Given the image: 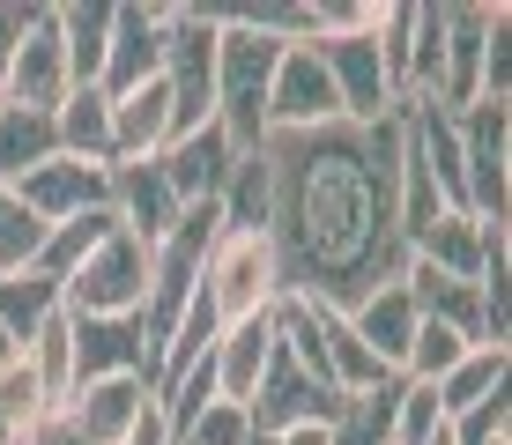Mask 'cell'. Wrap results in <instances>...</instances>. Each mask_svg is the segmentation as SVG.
Wrapping results in <instances>:
<instances>
[{"instance_id":"obj_1","label":"cell","mask_w":512,"mask_h":445,"mask_svg":"<svg viewBox=\"0 0 512 445\" xmlns=\"http://www.w3.org/2000/svg\"><path fill=\"white\" fill-rule=\"evenodd\" d=\"M268 238L282 260V297L349 312L409 267L394 223V178H401V112L379 127H312L268 134Z\"/></svg>"},{"instance_id":"obj_2","label":"cell","mask_w":512,"mask_h":445,"mask_svg":"<svg viewBox=\"0 0 512 445\" xmlns=\"http://www.w3.org/2000/svg\"><path fill=\"white\" fill-rule=\"evenodd\" d=\"M275 60H282V45L268 38V30L238 23V15L223 8V38H216V127H223V141H231L238 156H253L260 141H268Z\"/></svg>"},{"instance_id":"obj_3","label":"cell","mask_w":512,"mask_h":445,"mask_svg":"<svg viewBox=\"0 0 512 445\" xmlns=\"http://www.w3.org/2000/svg\"><path fill=\"white\" fill-rule=\"evenodd\" d=\"M201 305L208 319L223 327H245V319H275L282 305V260H275V238L268 230H216V245H208L201 260Z\"/></svg>"},{"instance_id":"obj_4","label":"cell","mask_w":512,"mask_h":445,"mask_svg":"<svg viewBox=\"0 0 512 445\" xmlns=\"http://www.w3.org/2000/svg\"><path fill=\"white\" fill-rule=\"evenodd\" d=\"M275 334H282V349H290L297 364L327 386V394H342V401H349V394H372V386L394 379V371H379V356L349 334V319L334 312V305L282 297V305H275Z\"/></svg>"},{"instance_id":"obj_5","label":"cell","mask_w":512,"mask_h":445,"mask_svg":"<svg viewBox=\"0 0 512 445\" xmlns=\"http://www.w3.org/2000/svg\"><path fill=\"white\" fill-rule=\"evenodd\" d=\"M453 141H461V208L490 230H512V104L453 112Z\"/></svg>"},{"instance_id":"obj_6","label":"cell","mask_w":512,"mask_h":445,"mask_svg":"<svg viewBox=\"0 0 512 445\" xmlns=\"http://www.w3.org/2000/svg\"><path fill=\"white\" fill-rule=\"evenodd\" d=\"M149 260H156V245H141L134 230H112V238L60 282L67 319H134L141 297H149Z\"/></svg>"},{"instance_id":"obj_7","label":"cell","mask_w":512,"mask_h":445,"mask_svg":"<svg viewBox=\"0 0 512 445\" xmlns=\"http://www.w3.org/2000/svg\"><path fill=\"white\" fill-rule=\"evenodd\" d=\"M253 438H282V431H334V416H342V394H327L320 379H312L305 364H297L290 349H282L275 334V356L268 371H260V394H253Z\"/></svg>"},{"instance_id":"obj_8","label":"cell","mask_w":512,"mask_h":445,"mask_svg":"<svg viewBox=\"0 0 512 445\" xmlns=\"http://www.w3.org/2000/svg\"><path fill=\"white\" fill-rule=\"evenodd\" d=\"M505 23H512V8H490V0H453L446 8V67H438V112L446 119L483 104V60Z\"/></svg>"},{"instance_id":"obj_9","label":"cell","mask_w":512,"mask_h":445,"mask_svg":"<svg viewBox=\"0 0 512 445\" xmlns=\"http://www.w3.org/2000/svg\"><path fill=\"white\" fill-rule=\"evenodd\" d=\"M164 38H171V0H134L112 8V45H104V97H127V89L164 75Z\"/></svg>"},{"instance_id":"obj_10","label":"cell","mask_w":512,"mask_h":445,"mask_svg":"<svg viewBox=\"0 0 512 445\" xmlns=\"http://www.w3.org/2000/svg\"><path fill=\"white\" fill-rule=\"evenodd\" d=\"M75 97V67H67V45H60V15L38 8L30 38L15 45L8 75H0V104H23V112H60Z\"/></svg>"},{"instance_id":"obj_11","label":"cell","mask_w":512,"mask_h":445,"mask_svg":"<svg viewBox=\"0 0 512 445\" xmlns=\"http://www.w3.org/2000/svg\"><path fill=\"white\" fill-rule=\"evenodd\" d=\"M334 119H342V97H334L320 52L312 45H282L275 82H268V134H312V127H334Z\"/></svg>"},{"instance_id":"obj_12","label":"cell","mask_w":512,"mask_h":445,"mask_svg":"<svg viewBox=\"0 0 512 445\" xmlns=\"http://www.w3.org/2000/svg\"><path fill=\"white\" fill-rule=\"evenodd\" d=\"M231 164H238V149L223 141L216 119L193 127V134H179L164 156H156V171H164V186H171V201H179V208H216L223 186H231Z\"/></svg>"},{"instance_id":"obj_13","label":"cell","mask_w":512,"mask_h":445,"mask_svg":"<svg viewBox=\"0 0 512 445\" xmlns=\"http://www.w3.org/2000/svg\"><path fill=\"white\" fill-rule=\"evenodd\" d=\"M15 193H23V208L52 230V223L90 216V208H112V171L75 164V156H52V164H38L30 178H15Z\"/></svg>"},{"instance_id":"obj_14","label":"cell","mask_w":512,"mask_h":445,"mask_svg":"<svg viewBox=\"0 0 512 445\" xmlns=\"http://www.w3.org/2000/svg\"><path fill=\"white\" fill-rule=\"evenodd\" d=\"M97 379H149L156 386V349L134 319H75V386Z\"/></svg>"},{"instance_id":"obj_15","label":"cell","mask_w":512,"mask_h":445,"mask_svg":"<svg viewBox=\"0 0 512 445\" xmlns=\"http://www.w3.org/2000/svg\"><path fill=\"white\" fill-rule=\"evenodd\" d=\"M349 319V334H357L364 349L379 356V371H394L401 379V364H409V342H416V327H423V312H416V297H409V282H379L372 297H357V305L342 312Z\"/></svg>"},{"instance_id":"obj_16","label":"cell","mask_w":512,"mask_h":445,"mask_svg":"<svg viewBox=\"0 0 512 445\" xmlns=\"http://www.w3.org/2000/svg\"><path fill=\"white\" fill-rule=\"evenodd\" d=\"M179 141V119H171V82H141L127 97H112V164H156V156Z\"/></svg>"},{"instance_id":"obj_17","label":"cell","mask_w":512,"mask_h":445,"mask_svg":"<svg viewBox=\"0 0 512 445\" xmlns=\"http://www.w3.org/2000/svg\"><path fill=\"white\" fill-rule=\"evenodd\" d=\"M268 356H275V319H245V327H223V334H216V349H208V379H216V401L253 408Z\"/></svg>"},{"instance_id":"obj_18","label":"cell","mask_w":512,"mask_h":445,"mask_svg":"<svg viewBox=\"0 0 512 445\" xmlns=\"http://www.w3.org/2000/svg\"><path fill=\"white\" fill-rule=\"evenodd\" d=\"M490 245H505V230H490V223H475L468 208H446L423 238L409 245V260L423 267H438V275H461V282H483V267H490Z\"/></svg>"},{"instance_id":"obj_19","label":"cell","mask_w":512,"mask_h":445,"mask_svg":"<svg viewBox=\"0 0 512 445\" xmlns=\"http://www.w3.org/2000/svg\"><path fill=\"white\" fill-rule=\"evenodd\" d=\"M156 401L149 379H97V386H75V401H67V416H75L82 445H119L141 423V408Z\"/></svg>"},{"instance_id":"obj_20","label":"cell","mask_w":512,"mask_h":445,"mask_svg":"<svg viewBox=\"0 0 512 445\" xmlns=\"http://www.w3.org/2000/svg\"><path fill=\"white\" fill-rule=\"evenodd\" d=\"M112 216H119V230H134L141 245H156V238H171V223H179L186 208L171 201V186H164L156 164H112Z\"/></svg>"},{"instance_id":"obj_21","label":"cell","mask_w":512,"mask_h":445,"mask_svg":"<svg viewBox=\"0 0 512 445\" xmlns=\"http://www.w3.org/2000/svg\"><path fill=\"white\" fill-rule=\"evenodd\" d=\"M401 282H409V297H416L423 319H438V327H453V334H468V342H483V290H475V282L438 275V267H423V260L401 267Z\"/></svg>"},{"instance_id":"obj_22","label":"cell","mask_w":512,"mask_h":445,"mask_svg":"<svg viewBox=\"0 0 512 445\" xmlns=\"http://www.w3.org/2000/svg\"><path fill=\"white\" fill-rule=\"evenodd\" d=\"M505 379H512V349H498V342H475V349L461 356V364H453L446 379L431 386V394H438V416H446V423H453V416H468L475 401L505 394Z\"/></svg>"},{"instance_id":"obj_23","label":"cell","mask_w":512,"mask_h":445,"mask_svg":"<svg viewBox=\"0 0 512 445\" xmlns=\"http://www.w3.org/2000/svg\"><path fill=\"white\" fill-rule=\"evenodd\" d=\"M52 127H60V156H75V164H104L112 171V97L90 82L75 89V97L52 112Z\"/></svg>"},{"instance_id":"obj_24","label":"cell","mask_w":512,"mask_h":445,"mask_svg":"<svg viewBox=\"0 0 512 445\" xmlns=\"http://www.w3.org/2000/svg\"><path fill=\"white\" fill-rule=\"evenodd\" d=\"M60 156V127H52V112H23V104H0V178H30L38 164Z\"/></svg>"},{"instance_id":"obj_25","label":"cell","mask_w":512,"mask_h":445,"mask_svg":"<svg viewBox=\"0 0 512 445\" xmlns=\"http://www.w3.org/2000/svg\"><path fill=\"white\" fill-rule=\"evenodd\" d=\"M23 364H30V379L45 386V401H52V408H67V401H75V319L52 312L45 327L23 342Z\"/></svg>"},{"instance_id":"obj_26","label":"cell","mask_w":512,"mask_h":445,"mask_svg":"<svg viewBox=\"0 0 512 445\" xmlns=\"http://www.w3.org/2000/svg\"><path fill=\"white\" fill-rule=\"evenodd\" d=\"M52 15H60V45H67V67H75V89H90L104 75L112 8H104V0H75V8H52Z\"/></svg>"},{"instance_id":"obj_27","label":"cell","mask_w":512,"mask_h":445,"mask_svg":"<svg viewBox=\"0 0 512 445\" xmlns=\"http://www.w3.org/2000/svg\"><path fill=\"white\" fill-rule=\"evenodd\" d=\"M112 230H119L112 208H90V216H75V223H52V230H45V245H38V275H45V282H67V275H75V267L104 245V238H112Z\"/></svg>"},{"instance_id":"obj_28","label":"cell","mask_w":512,"mask_h":445,"mask_svg":"<svg viewBox=\"0 0 512 445\" xmlns=\"http://www.w3.org/2000/svg\"><path fill=\"white\" fill-rule=\"evenodd\" d=\"M52 312H67V305H60V282H45L38 267H23V275H0V327H8L15 349H23Z\"/></svg>"},{"instance_id":"obj_29","label":"cell","mask_w":512,"mask_h":445,"mask_svg":"<svg viewBox=\"0 0 512 445\" xmlns=\"http://www.w3.org/2000/svg\"><path fill=\"white\" fill-rule=\"evenodd\" d=\"M438 67H446V8L416 0V23H409V104H438Z\"/></svg>"},{"instance_id":"obj_30","label":"cell","mask_w":512,"mask_h":445,"mask_svg":"<svg viewBox=\"0 0 512 445\" xmlns=\"http://www.w3.org/2000/svg\"><path fill=\"white\" fill-rule=\"evenodd\" d=\"M38 245H45V223L23 208V193L0 178V275H23L38 267Z\"/></svg>"},{"instance_id":"obj_31","label":"cell","mask_w":512,"mask_h":445,"mask_svg":"<svg viewBox=\"0 0 512 445\" xmlns=\"http://www.w3.org/2000/svg\"><path fill=\"white\" fill-rule=\"evenodd\" d=\"M475 342L468 334H453V327H438V319H423L416 327V342H409V364H401V379H416V386H438L453 364H461Z\"/></svg>"},{"instance_id":"obj_32","label":"cell","mask_w":512,"mask_h":445,"mask_svg":"<svg viewBox=\"0 0 512 445\" xmlns=\"http://www.w3.org/2000/svg\"><path fill=\"white\" fill-rule=\"evenodd\" d=\"M38 416H52V401H45V386L30 379V364L15 356V364L0 371V445H8V438H23Z\"/></svg>"},{"instance_id":"obj_33","label":"cell","mask_w":512,"mask_h":445,"mask_svg":"<svg viewBox=\"0 0 512 445\" xmlns=\"http://www.w3.org/2000/svg\"><path fill=\"white\" fill-rule=\"evenodd\" d=\"M171 445H253V416L231 401H201L186 423H171Z\"/></svg>"},{"instance_id":"obj_34","label":"cell","mask_w":512,"mask_h":445,"mask_svg":"<svg viewBox=\"0 0 512 445\" xmlns=\"http://www.w3.org/2000/svg\"><path fill=\"white\" fill-rule=\"evenodd\" d=\"M438 423H446V416H438V394H431V386H416V379H401V401H394V445H423Z\"/></svg>"},{"instance_id":"obj_35","label":"cell","mask_w":512,"mask_h":445,"mask_svg":"<svg viewBox=\"0 0 512 445\" xmlns=\"http://www.w3.org/2000/svg\"><path fill=\"white\" fill-rule=\"evenodd\" d=\"M453 438H461V445H505V438H512V401H505V394L475 401L468 416H453Z\"/></svg>"},{"instance_id":"obj_36","label":"cell","mask_w":512,"mask_h":445,"mask_svg":"<svg viewBox=\"0 0 512 445\" xmlns=\"http://www.w3.org/2000/svg\"><path fill=\"white\" fill-rule=\"evenodd\" d=\"M15 445H82V431H75V416H67V408H52V416H38Z\"/></svg>"},{"instance_id":"obj_37","label":"cell","mask_w":512,"mask_h":445,"mask_svg":"<svg viewBox=\"0 0 512 445\" xmlns=\"http://www.w3.org/2000/svg\"><path fill=\"white\" fill-rule=\"evenodd\" d=\"M30 23H38V8H8V0H0V75H8L15 45L30 38Z\"/></svg>"},{"instance_id":"obj_38","label":"cell","mask_w":512,"mask_h":445,"mask_svg":"<svg viewBox=\"0 0 512 445\" xmlns=\"http://www.w3.org/2000/svg\"><path fill=\"white\" fill-rule=\"evenodd\" d=\"M119 445H171V416H164V401L141 408V423H134V431L119 438Z\"/></svg>"},{"instance_id":"obj_39","label":"cell","mask_w":512,"mask_h":445,"mask_svg":"<svg viewBox=\"0 0 512 445\" xmlns=\"http://www.w3.org/2000/svg\"><path fill=\"white\" fill-rule=\"evenodd\" d=\"M268 445H327V431H282V438H268Z\"/></svg>"},{"instance_id":"obj_40","label":"cell","mask_w":512,"mask_h":445,"mask_svg":"<svg viewBox=\"0 0 512 445\" xmlns=\"http://www.w3.org/2000/svg\"><path fill=\"white\" fill-rule=\"evenodd\" d=\"M15 356H23V349H15V342H8V327H0V371H8Z\"/></svg>"},{"instance_id":"obj_41","label":"cell","mask_w":512,"mask_h":445,"mask_svg":"<svg viewBox=\"0 0 512 445\" xmlns=\"http://www.w3.org/2000/svg\"><path fill=\"white\" fill-rule=\"evenodd\" d=\"M423 445H461V438H453V423H438V431H431V438H423Z\"/></svg>"},{"instance_id":"obj_42","label":"cell","mask_w":512,"mask_h":445,"mask_svg":"<svg viewBox=\"0 0 512 445\" xmlns=\"http://www.w3.org/2000/svg\"><path fill=\"white\" fill-rule=\"evenodd\" d=\"M8 445H15V438H8Z\"/></svg>"}]
</instances>
